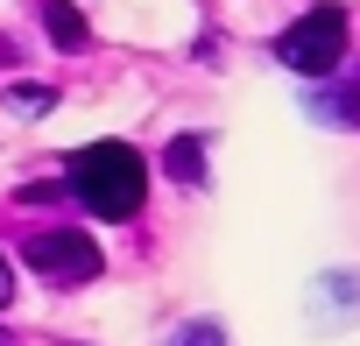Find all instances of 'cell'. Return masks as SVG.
I'll return each mask as SVG.
<instances>
[{
    "label": "cell",
    "instance_id": "obj_1",
    "mask_svg": "<svg viewBox=\"0 0 360 346\" xmlns=\"http://www.w3.org/2000/svg\"><path fill=\"white\" fill-rule=\"evenodd\" d=\"M71 191H78V205L92 219H134L141 198H148V162L127 141H92L71 162Z\"/></svg>",
    "mask_w": 360,
    "mask_h": 346
},
{
    "label": "cell",
    "instance_id": "obj_2",
    "mask_svg": "<svg viewBox=\"0 0 360 346\" xmlns=\"http://www.w3.org/2000/svg\"><path fill=\"white\" fill-rule=\"evenodd\" d=\"M346 8H311V15H297L283 36H276V57L290 64V71H304V78H332L339 71V57H346Z\"/></svg>",
    "mask_w": 360,
    "mask_h": 346
},
{
    "label": "cell",
    "instance_id": "obj_3",
    "mask_svg": "<svg viewBox=\"0 0 360 346\" xmlns=\"http://www.w3.org/2000/svg\"><path fill=\"white\" fill-rule=\"evenodd\" d=\"M22 255H29V269L43 276V283H57V290H85L106 262H99V248H92V233H78V226H36L29 241H22Z\"/></svg>",
    "mask_w": 360,
    "mask_h": 346
},
{
    "label": "cell",
    "instance_id": "obj_4",
    "mask_svg": "<svg viewBox=\"0 0 360 346\" xmlns=\"http://www.w3.org/2000/svg\"><path fill=\"white\" fill-rule=\"evenodd\" d=\"M43 29H50V43H57V50H85V43H92L85 15H78V8H64V0H50V8H43Z\"/></svg>",
    "mask_w": 360,
    "mask_h": 346
},
{
    "label": "cell",
    "instance_id": "obj_5",
    "mask_svg": "<svg viewBox=\"0 0 360 346\" xmlns=\"http://www.w3.org/2000/svg\"><path fill=\"white\" fill-rule=\"evenodd\" d=\"M162 169H169L176 184H205V141H198V134L169 141V148H162Z\"/></svg>",
    "mask_w": 360,
    "mask_h": 346
},
{
    "label": "cell",
    "instance_id": "obj_6",
    "mask_svg": "<svg viewBox=\"0 0 360 346\" xmlns=\"http://www.w3.org/2000/svg\"><path fill=\"white\" fill-rule=\"evenodd\" d=\"M318 120H339V127H360V85H339V92H318L311 99Z\"/></svg>",
    "mask_w": 360,
    "mask_h": 346
},
{
    "label": "cell",
    "instance_id": "obj_7",
    "mask_svg": "<svg viewBox=\"0 0 360 346\" xmlns=\"http://www.w3.org/2000/svg\"><path fill=\"white\" fill-rule=\"evenodd\" d=\"M176 346H226V332H219L212 318H198V325H184V332H176Z\"/></svg>",
    "mask_w": 360,
    "mask_h": 346
},
{
    "label": "cell",
    "instance_id": "obj_8",
    "mask_svg": "<svg viewBox=\"0 0 360 346\" xmlns=\"http://www.w3.org/2000/svg\"><path fill=\"white\" fill-rule=\"evenodd\" d=\"M8 106H22V113H43V106H50V92H36V85H22V92H8Z\"/></svg>",
    "mask_w": 360,
    "mask_h": 346
},
{
    "label": "cell",
    "instance_id": "obj_9",
    "mask_svg": "<svg viewBox=\"0 0 360 346\" xmlns=\"http://www.w3.org/2000/svg\"><path fill=\"white\" fill-rule=\"evenodd\" d=\"M15 297V276H8V255H0V304H8Z\"/></svg>",
    "mask_w": 360,
    "mask_h": 346
}]
</instances>
